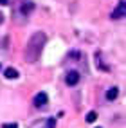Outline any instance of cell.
<instances>
[{
    "mask_svg": "<svg viewBox=\"0 0 126 128\" xmlns=\"http://www.w3.org/2000/svg\"><path fill=\"white\" fill-rule=\"evenodd\" d=\"M47 126H49V128H56V119H54V117H49Z\"/></svg>",
    "mask_w": 126,
    "mask_h": 128,
    "instance_id": "cell-9",
    "label": "cell"
},
{
    "mask_svg": "<svg viewBox=\"0 0 126 128\" xmlns=\"http://www.w3.org/2000/svg\"><path fill=\"white\" fill-rule=\"evenodd\" d=\"M7 4V0H0V6H5Z\"/></svg>",
    "mask_w": 126,
    "mask_h": 128,
    "instance_id": "cell-11",
    "label": "cell"
},
{
    "mask_svg": "<svg viewBox=\"0 0 126 128\" xmlns=\"http://www.w3.org/2000/svg\"><path fill=\"white\" fill-rule=\"evenodd\" d=\"M45 42H47V36H45V32H41V31L34 32V34L29 38L27 47H25V58H27L29 63L38 62V58L41 54V49H43Z\"/></svg>",
    "mask_w": 126,
    "mask_h": 128,
    "instance_id": "cell-1",
    "label": "cell"
},
{
    "mask_svg": "<svg viewBox=\"0 0 126 128\" xmlns=\"http://www.w3.org/2000/svg\"><path fill=\"white\" fill-rule=\"evenodd\" d=\"M32 9H34V4H32V2H25V4L22 6V13H23V14H27V13H31Z\"/></svg>",
    "mask_w": 126,
    "mask_h": 128,
    "instance_id": "cell-7",
    "label": "cell"
},
{
    "mask_svg": "<svg viewBox=\"0 0 126 128\" xmlns=\"http://www.w3.org/2000/svg\"><path fill=\"white\" fill-rule=\"evenodd\" d=\"M47 101H49L47 94H45V92H38L36 96H34V99H32V105H34L36 108H43V106L47 105Z\"/></svg>",
    "mask_w": 126,
    "mask_h": 128,
    "instance_id": "cell-3",
    "label": "cell"
},
{
    "mask_svg": "<svg viewBox=\"0 0 126 128\" xmlns=\"http://www.w3.org/2000/svg\"><path fill=\"white\" fill-rule=\"evenodd\" d=\"M65 83L69 85V87H74V85H78V83H79V72H76V70L67 72V76H65Z\"/></svg>",
    "mask_w": 126,
    "mask_h": 128,
    "instance_id": "cell-4",
    "label": "cell"
},
{
    "mask_svg": "<svg viewBox=\"0 0 126 128\" xmlns=\"http://www.w3.org/2000/svg\"><path fill=\"white\" fill-rule=\"evenodd\" d=\"M0 70H2V65H0Z\"/></svg>",
    "mask_w": 126,
    "mask_h": 128,
    "instance_id": "cell-12",
    "label": "cell"
},
{
    "mask_svg": "<svg viewBox=\"0 0 126 128\" xmlns=\"http://www.w3.org/2000/svg\"><path fill=\"white\" fill-rule=\"evenodd\" d=\"M124 14H126V2L121 0V2L117 4V7L112 11V18L114 20H119V18H124Z\"/></svg>",
    "mask_w": 126,
    "mask_h": 128,
    "instance_id": "cell-2",
    "label": "cell"
},
{
    "mask_svg": "<svg viewBox=\"0 0 126 128\" xmlns=\"http://www.w3.org/2000/svg\"><path fill=\"white\" fill-rule=\"evenodd\" d=\"M4 76L7 80H16V78H18V70L13 69V67H7V69L4 70Z\"/></svg>",
    "mask_w": 126,
    "mask_h": 128,
    "instance_id": "cell-5",
    "label": "cell"
},
{
    "mask_svg": "<svg viewBox=\"0 0 126 128\" xmlns=\"http://www.w3.org/2000/svg\"><path fill=\"white\" fill-rule=\"evenodd\" d=\"M96 119H97V114H96V112H88V114H87V121H88V123H94Z\"/></svg>",
    "mask_w": 126,
    "mask_h": 128,
    "instance_id": "cell-8",
    "label": "cell"
},
{
    "mask_svg": "<svg viewBox=\"0 0 126 128\" xmlns=\"http://www.w3.org/2000/svg\"><path fill=\"white\" fill-rule=\"evenodd\" d=\"M2 128H18V124H16V123H4Z\"/></svg>",
    "mask_w": 126,
    "mask_h": 128,
    "instance_id": "cell-10",
    "label": "cell"
},
{
    "mask_svg": "<svg viewBox=\"0 0 126 128\" xmlns=\"http://www.w3.org/2000/svg\"><path fill=\"white\" fill-rule=\"evenodd\" d=\"M117 96H119V88H117V87H112V88L106 90V99L108 101H114Z\"/></svg>",
    "mask_w": 126,
    "mask_h": 128,
    "instance_id": "cell-6",
    "label": "cell"
}]
</instances>
